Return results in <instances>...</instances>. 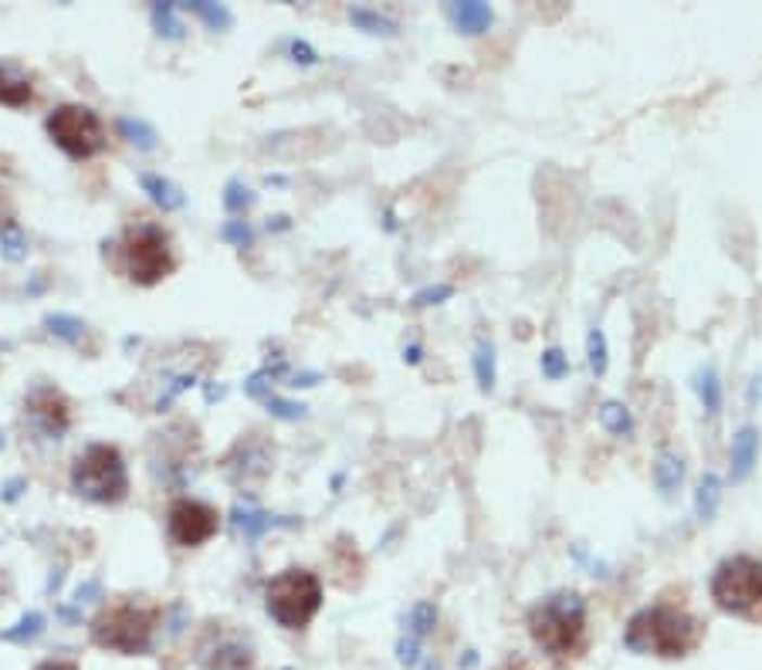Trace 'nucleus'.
Listing matches in <instances>:
<instances>
[{"label": "nucleus", "instance_id": "nucleus-1", "mask_svg": "<svg viewBox=\"0 0 762 670\" xmlns=\"http://www.w3.org/2000/svg\"><path fill=\"white\" fill-rule=\"evenodd\" d=\"M701 633H704L701 620H695L688 609L661 603L651 609H640L627 623L624 644L634 654H655L664 660H677V657H688L701 644Z\"/></svg>", "mask_w": 762, "mask_h": 670}, {"label": "nucleus", "instance_id": "nucleus-2", "mask_svg": "<svg viewBox=\"0 0 762 670\" xmlns=\"http://www.w3.org/2000/svg\"><path fill=\"white\" fill-rule=\"evenodd\" d=\"M529 633L549 657L570 660L586 644V603L576 593H556L529 613Z\"/></svg>", "mask_w": 762, "mask_h": 670}, {"label": "nucleus", "instance_id": "nucleus-3", "mask_svg": "<svg viewBox=\"0 0 762 670\" xmlns=\"http://www.w3.org/2000/svg\"><path fill=\"white\" fill-rule=\"evenodd\" d=\"M72 488L81 498L99 501V505H119L129 494V471L119 447L112 443L85 447L72 464Z\"/></svg>", "mask_w": 762, "mask_h": 670}, {"label": "nucleus", "instance_id": "nucleus-4", "mask_svg": "<svg viewBox=\"0 0 762 670\" xmlns=\"http://www.w3.org/2000/svg\"><path fill=\"white\" fill-rule=\"evenodd\" d=\"M160 623V609L143 606V603H116L105 606L99 617L92 620V640L102 650H116V654H147L153 630Z\"/></svg>", "mask_w": 762, "mask_h": 670}, {"label": "nucleus", "instance_id": "nucleus-5", "mask_svg": "<svg viewBox=\"0 0 762 670\" xmlns=\"http://www.w3.org/2000/svg\"><path fill=\"white\" fill-rule=\"evenodd\" d=\"M265 606L278 627L302 630L322 606V582L308 569H285L265 585Z\"/></svg>", "mask_w": 762, "mask_h": 670}, {"label": "nucleus", "instance_id": "nucleus-6", "mask_svg": "<svg viewBox=\"0 0 762 670\" xmlns=\"http://www.w3.org/2000/svg\"><path fill=\"white\" fill-rule=\"evenodd\" d=\"M712 600L732 617L762 620V563L749 555L725 558L712 576Z\"/></svg>", "mask_w": 762, "mask_h": 670}, {"label": "nucleus", "instance_id": "nucleus-7", "mask_svg": "<svg viewBox=\"0 0 762 670\" xmlns=\"http://www.w3.org/2000/svg\"><path fill=\"white\" fill-rule=\"evenodd\" d=\"M123 261H126V274L143 288L160 285L163 278H169L177 268L174 247H169V234L163 228H156V223H136V228L126 231Z\"/></svg>", "mask_w": 762, "mask_h": 670}, {"label": "nucleus", "instance_id": "nucleus-8", "mask_svg": "<svg viewBox=\"0 0 762 670\" xmlns=\"http://www.w3.org/2000/svg\"><path fill=\"white\" fill-rule=\"evenodd\" d=\"M45 129L51 143L72 159H92L105 150V126L89 105H59Z\"/></svg>", "mask_w": 762, "mask_h": 670}, {"label": "nucleus", "instance_id": "nucleus-9", "mask_svg": "<svg viewBox=\"0 0 762 670\" xmlns=\"http://www.w3.org/2000/svg\"><path fill=\"white\" fill-rule=\"evenodd\" d=\"M166 528H169V539H174L180 549H196L217 536L220 515L214 505H207V501L180 498V501H174V508H169V515H166Z\"/></svg>", "mask_w": 762, "mask_h": 670}, {"label": "nucleus", "instance_id": "nucleus-10", "mask_svg": "<svg viewBox=\"0 0 762 670\" xmlns=\"http://www.w3.org/2000/svg\"><path fill=\"white\" fill-rule=\"evenodd\" d=\"M24 410L35 421V427L48 437H62L72 427V407H68L65 394H59L54 386L31 389V397L24 400Z\"/></svg>", "mask_w": 762, "mask_h": 670}, {"label": "nucleus", "instance_id": "nucleus-11", "mask_svg": "<svg viewBox=\"0 0 762 670\" xmlns=\"http://www.w3.org/2000/svg\"><path fill=\"white\" fill-rule=\"evenodd\" d=\"M755 454H759V434H755V427H742L736 434V440H732V481L749 478Z\"/></svg>", "mask_w": 762, "mask_h": 670}, {"label": "nucleus", "instance_id": "nucleus-12", "mask_svg": "<svg viewBox=\"0 0 762 670\" xmlns=\"http://www.w3.org/2000/svg\"><path fill=\"white\" fill-rule=\"evenodd\" d=\"M447 14H450V21L458 24V31H465V35H482V31H488V24H492V8L488 4H478V0H461V4H450Z\"/></svg>", "mask_w": 762, "mask_h": 670}, {"label": "nucleus", "instance_id": "nucleus-13", "mask_svg": "<svg viewBox=\"0 0 762 670\" xmlns=\"http://www.w3.org/2000/svg\"><path fill=\"white\" fill-rule=\"evenodd\" d=\"M35 95V86H31V78L21 75L17 68H8V65H0V105H11V108H21L27 105Z\"/></svg>", "mask_w": 762, "mask_h": 670}, {"label": "nucleus", "instance_id": "nucleus-14", "mask_svg": "<svg viewBox=\"0 0 762 670\" xmlns=\"http://www.w3.org/2000/svg\"><path fill=\"white\" fill-rule=\"evenodd\" d=\"M139 183H143V190H147V197L156 204V207H163V210H180L183 207V190L177 186V183H169V180H163V177H156V173H143L139 177Z\"/></svg>", "mask_w": 762, "mask_h": 670}, {"label": "nucleus", "instance_id": "nucleus-15", "mask_svg": "<svg viewBox=\"0 0 762 670\" xmlns=\"http://www.w3.org/2000/svg\"><path fill=\"white\" fill-rule=\"evenodd\" d=\"M234 525L238 532L247 539V542H258L271 525H278L268 512H258V508H234Z\"/></svg>", "mask_w": 762, "mask_h": 670}, {"label": "nucleus", "instance_id": "nucleus-16", "mask_svg": "<svg viewBox=\"0 0 762 670\" xmlns=\"http://www.w3.org/2000/svg\"><path fill=\"white\" fill-rule=\"evenodd\" d=\"M719 498H722V481L715 474H704L701 485H698V494H695V512L701 521H712L715 512H719Z\"/></svg>", "mask_w": 762, "mask_h": 670}, {"label": "nucleus", "instance_id": "nucleus-17", "mask_svg": "<svg viewBox=\"0 0 762 670\" xmlns=\"http://www.w3.org/2000/svg\"><path fill=\"white\" fill-rule=\"evenodd\" d=\"M682 478H685V464H682V458L661 454V458H658V464H655V481H658V488H661L664 494H674V491H677V485H682Z\"/></svg>", "mask_w": 762, "mask_h": 670}, {"label": "nucleus", "instance_id": "nucleus-18", "mask_svg": "<svg viewBox=\"0 0 762 670\" xmlns=\"http://www.w3.org/2000/svg\"><path fill=\"white\" fill-rule=\"evenodd\" d=\"M600 424H604L610 434H617V437H627V434L634 430V416H631V410H627L624 403L607 400V403L600 407Z\"/></svg>", "mask_w": 762, "mask_h": 670}, {"label": "nucleus", "instance_id": "nucleus-19", "mask_svg": "<svg viewBox=\"0 0 762 670\" xmlns=\"http://www.w3.org/2000/svg\"><path fill=\"white\" fill-rule=\"evenodd\" d=\"M437 623V609L431 603H417L410 613H407V633L410 640H420V636H428Z\"/></svg>", "mask_w": 762, "mask_h": 670}, {"label": "nucleus", "instance_id": "nucleus-20", "mask_svg": "<svg viewBox=\"0 0 762 670\" xmlns=\"http://www.w3.org/2000/svg\"><path fill=\"white\" fill-rule=\"evenodd\" d=\"M41 630H45V617H41V613H27V617H21L17 627H11V630L0 633V640H8V644H27V640H35Z\"/></svg>", "mask_w": 762, "mask_h": 670}, {"label": "nucleus", "instance_id": "nucleus-21", "mask_svg": "<svg viewBox=\"0 0 762 670\" xmlns=\"http://www.w3.org/2000/svg\"><path fill=\"white\" fill-rule=\"evenodd\" d=\"M196 17H201L207 27H214V31H228V27L234 24L231 11L228 8H220V4H204V0H196V4H187Z\"/></svg>", "mask_w": 762, "mask_h": 670}, {"label": "nucleus", "instance_id": "nucleus-22", "mask_svg": "<svg viewBox=\"0 0 762 670\" xmlns=\"http://www.w3.org/2000/svg\"><path fill=\"white\" fill-rule=\"evenodd\" d=\"M45 325H48L54 335H59V339H65V343H72V346H81V339H85V322H78V319H72V315H48Z\"/></svg>", "mask_w": 762, "mask_h": 670}, {"label": "nucleus", "instance_id": "nucleus-23", "mask_svg": "<svg viewBox=\"0 0 762 670\" xmlns=\"http://www.w3.org/2000/svg\"><path fill=\"white\" fill-rule=\"evenodd\" d=\"M119 129H123V136L129 139L132 146H139V150H156V132H153V126H147L143 119H119Z\"/></svg>", "mask_w": 762, "mask_h": 670}, {"label": "nucleus", "instance_id": "nucleus-24", "mask_svg": "<svg viewBox=\"0 0 762 670\" xmlns=\"http://www.w3.org/2000/svg\"><path fill=\"white\" fill-rule=\"evenodd\" d=\"M474 376H478V386L482 389L495 386V349L485 343L474 349Z\"/></svg>", "mask_w": 762, "mask_h": 670}, {"label": "nucleus", "instance_id": "nucleus-25", "mask_svg": "<svg viewBox=\"0 0 762 670\" xmlns=\"http://www.w3.org/2000/svg\"><path fill=\"white\" fill-rule=\"evenodd\" d=\"M695 389H698V397L704 400V410L715 413L722 407V386H719V379H715L712 370H704V373L695 376Z\"/></svg>", "mask_w": 762, "mask_h": 670}, {"label": "nucleus", "instance_id": "nucleus-26", "mask_svg": "<svg viewBox=\"0 0 762 670\" xmlns=\"http://www.w3.org/2000/svg\"><path fill=\"white\" fill-rule=\"evenodd\" d=\"M586 356H589V370L597 376H604L607 373V339H604L600 328H593L586 335Z\"/></svg>", "mask_w": 762, "mask_h": 670}, {"label": "nucleus", "instance_id": "nucleus-27", "mask_svg": "<svg viewBox=\"0 0 762 670\" xmlns=\"http://www.w3.org/2000/svg\"><path fill=\"white\" fill-rule=\"evenodd\" d=\"M350 21H353L356 27H363V31H370V35H393V31H397V27H393V21L373 14V11H363V8L350 11Z\"/></svg>", "mask_w": 762, "mask_h": 670}, {"label": "nucleus", "instance_id": "nucleus-28", "mask_svg": "<svg viewBox=\"0 0 762 670\" xmlns=\"http://www.w3.org/2000/svg\"><path fill=\"white\" fill-rule=\"evenodd\" d=\"M174 11H177L174 4H156L153 8V27H156L160 35H166V38H180L183 35V24L177 21Z\"/></svg>", "mask_w": 762, "mask_h": 670}, {"label": "nucleus", "instance_id": "nucleus-29", "mask_svg": "<svg viewBox=\"0 0 762 670\" xmlns=\"http://www.w3.org/2000/svg\"><path fill=\"white\" fill-rule=\"evenodd\" d=\"M0 255H4L8 261H24L27 258V237L17 231V228H4V234H0Z\"/></svg>", "mask_w": 762, "mask_h": 670}, {"label": "nucleus", "instance_id": "nucleus-30", "mask_svg": "<svg viewBox=\"0 0 762 670\" xmlns=\"http://www.w3.org/2000/svg\"><path fill=\"white\" fill-rule=\"evenodd\" d=\"M251 204H254L251 190H247L241 180H231V183H228V197H224V207H228L231 214H238V210H244V207H251Z\"/></svg>", "mask_w": 762, "mask_h": 670}, {"label": "nucleus", "instance_id": "nucleus-31", "mask_svg": "<svg viewBox=\"0 0 762 670\" xmlns=\"http://www.w3.org/2000/svg\"><path fill=\"white\" fill-rule=\"evenodd\" d=\"M543 373H546L549 379L567 376V373H570V362H567V356H562L559 349H546V352H543Z\"/></svg>", "mask_w": 762, "mask_h": 670}, {"label": "nucleus", "instance_id": "nucleus-32", "mask_svg": "<svg viewBox=\"0 0 762 670\" xmlns=\"http://www.w3.org/2000/svg\"><path fill=\"white\" fill-rule=\"evenodd\" d=\"M265 403H268V410L278 416V421H302V416H305L302 403H289V400H278V397H268Z\"/></svg>", "mask_w": 762, "mask_h": 670}, {"label": "nucleus", "instance_id": "nucleus-33", "mask_svg": "<svg viewBox=\"0 0 762 670\" xmlns=\"http://www.w3.org/2000/svg\"><path fill=\"white\" fill-rule=\"evenodd\" d=\"M220 237L224 241H231V244H247L251 241V228H247V223L244 220H231V223H224V228H220Z\"/></svg>", "mask_w": 762, "mask_h": 670}, {"label": "nucleus", "instance_id": "nucleus-34", "mask_svg": "<svg viewBox=\"0 0 762 670\" xmlns=\"http://www.w3.org/2000/svg\"><path fill=\"white\" fill-rule=\"evenodd\" d=\"M450 295H455V288H450V285H434V288L417 292V295H414V305H437V301H444V298H450Z\"/></svg>", "mask_w": 762, "mask_h": 670}, {"label": "nucleus", "instance_id": "nucleus-35", "mask_svg": "<svg viewBox=\"0 0 762 670\" xmlns=\"http://www.w3.org/2000/svg\"><path fill=\"white\" fill-rule=\"evenodd\" d=\"M292 59L302 62V65H316V51L308 48L305 41H292Z\"/></svg>", "mask_w": 762, "mask_h": 670}, {"label": "nucleus", "instance_id": "nucleus-36", "mask_svg": "<svg viewBox=\"0 0 762 670\" xmlns=\"http://www.w3.org/2000/svg\"><path fill=\"white\" fill-rule=\"evenodd\" d=\"M38 670H78V667L68 663V660H48V663H41Z\"/></svg>", "mask_w": 762, "mask_h": 670}]
</instances>
